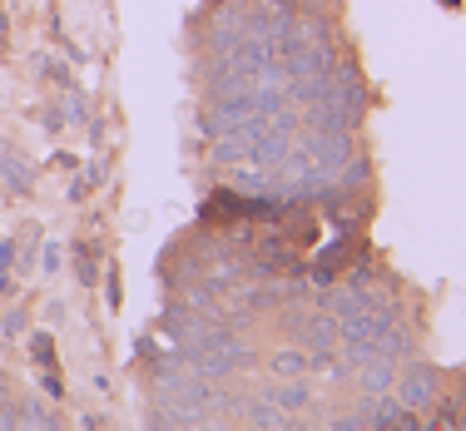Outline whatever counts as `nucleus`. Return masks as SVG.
Listing matches in <instances>:
<instances>
[{"label":"nucleus","mask_w":466,"mask_h":431,"mask_svg":"<svg viewBox=\"0 0 466 431\" xmlns=\"http://www.w3.org/2000/svg\"><path fill=\"white\" fill-rule=\"evenodd\" d=\"M263 396H268V402H279L283 412H293V416L308 412V402H313V392H308V386H298V377H293V386H268Z\"/></svg>","instance_id":"obj_7"},{"label":"nucleus","mask_w":466,"mask_h":431,"mask_svg":"<svg viewBox=\"0 0 466 431\" xmlns=\"http://www.w3.org/2000/svg\"><path fill=\"white\" fill-rule=\"evenodd\" d=\"M397 402L412 406V412H431V402L441 396V372L431 367V362L421 357H407L402 367H397Z\"/></svg>","instance_id":"obj_1"},{"label":"nucleus","mask_w":466,"mask_h":431,"mask_svg":"<svg viewBox=\"0 0 466 431\" xmlns=\"http://www.w3.org/2000/svg\"><path fill=\"white\" fill-rule=\"evenodd\" d=\"M397 367H402V362H392V357H382V352H377V357H372V362H362V367L352 372V377H358V386H362L368 396H377V392H392Z\"/></svg>","instance_id":"obj_3"},{"label":"nucleus","mask_w":466,"mask_h":431,"mask_svg":"<svg viewBox=\"0 0 466 431\" xmlns=\"http://www.w3.org/2000/svg\"><path fill=\"white\" fill-rule=\"evenodd\" d=\"M75 263H80V268H75V273H80V283L90 287V283L99 278V268H95V253L85 248V243H80V248H75Z\"/></svg>","instance_id":"obj_9"},{"label":"nucleus","mask_w":466,"mask_h":431,"mask_svg":"<svg viewBox=\"0 0 466 431\" xmlns=\"http://www.w3.org/2000/svg\"><path fill=\"white\" fill-rule=\"evenodd\" d=\"M0 174H5V184H10L15 194H30V189H35V164H30L20 149H5V154H0Z\"/></svg>","instance_id":"obj_4"},{"label":"nucleus","mask_w":466,"mask_h":431,"mask_svg":"<svg viewBox=\"0 0 466 431\" xmlns=\"http://www.w3.org/2000/svg\"><path fill=\"white\" fill-rule=\"evenodd\" d=\"M20 426H60V416H55L50 406H40V402H25L20 406Z\"/></svg>","instance_id":"obj_8"},{"label":"nucleus","mask_w":466,"mask_h":431,"mask_svg":"<svg viewBox=\"0 0 466 431\" xmlns=\"http://www.w3.org/2000/svg\"><path fill=\"white\" fill-rule=\"evenodd\" d=\"M268 367L279 372L283 382H293V377H308V347H303V342H298V347H279V352L268 357Z\"/></svg>","instance_id":"obj_6"},{"label":"nucleus","mask_w":466,"mask_h":431,"mask_svg":"<svg viewBox=\"0 0 466 431\" xmlns=\"http://www.w3.org/2000/svg\"><path fill=\"white\" fill-rule=\"evenodd\" d=\"M30 352H35L40 367H55V342L50 337H30Z\"/></svg>","instance_id":"obj_10"},{"label":"nucleus","mask_w":466,"mask_h":431,"mask_svg":"<svg viewBox=\"0 0 466 431\" xmlns=\"http://www.w3.org/2000/svg\"><path fill=\"white\" fill-rule=\"evenodd\" d=\"M248 422H253V426H263V431H288V426H303L293 412H283L279 402H268V396L248 406Z\"/></svg>","instance_id":"obj_5"},{"label":"nucleus","mask_w":466,"mask_h":431,"mask_svg":"<svg viewBox=\"0 0 466 431\" xmlns=\"http://www.w3.org/2000/svg\"><path fill=\"white\" fill-rule=\"evenodd\" d=\"M328 426H332V431H362V426H368V416H362V412H358V416H332Z\"/></svg>","instance_id":"obj_11"},{"label":"nucleus","mask_w":466,"mask_h":431,"mask_svg":"<svg viewBox=\"0 0 466 431\" xmlns=\"http://www.w3.org/2000/svg\"><path fill=\"white\" fill-rule=\"evenodd\" d=\"M40 268H46V273L60 268V243H50V248H46V263H40Z\"/></svg>","instance_id":"obj_12"},{"label":"nucleus","mask_w":466,"mask_h":431,"mask_svg":"<svg viewBox=\"0 0 466 431\" xmlns=\"http://www.w3.org/2000/svg\"><path fill=\"white\" fill-rule=\"evenodd\" d=\"M362 416H368L372 431H421L427 422H421V412H412V406H402L397 396L377 392L368 406H362Z\"/></svg>","instance_id":"obj_2"},{"label":"nucleus","mask_w":466,"mask_h":431,"mask_svg":"<svg viewBox=\"0 0 466 431\" xmlns=\"http://www.w3.org/2000/svg\"><path fill=\"white\" fill-rule=\"evenodd\" d=\"M10 402V386H5V372H0V406Z\"/></svg>","instance_id":"obj_13"}]
</instances>
